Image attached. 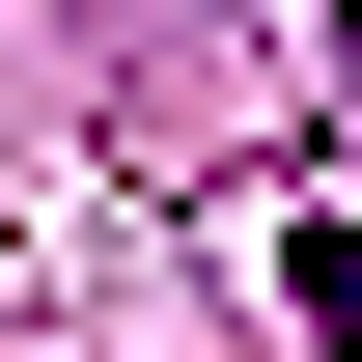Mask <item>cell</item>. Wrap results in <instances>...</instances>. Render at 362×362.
I'll use <instances>...</instances> for the list:
<instances>
[{
    "instance_id": "cell-1",
    "label": "cell",
    "mask_w": 362,
    "mask_h": 362,
    "mask_svg": "<svg viewBox=\"0 0 362 362\" xmlns=\"http://www.w3.org/2000/svg\"><path fill=\"white\" fill-rule=\"evenodd\" d=\"M279 307H307V334H362V223H307V251H279Z\"/></svg>"
}]
</instances>
